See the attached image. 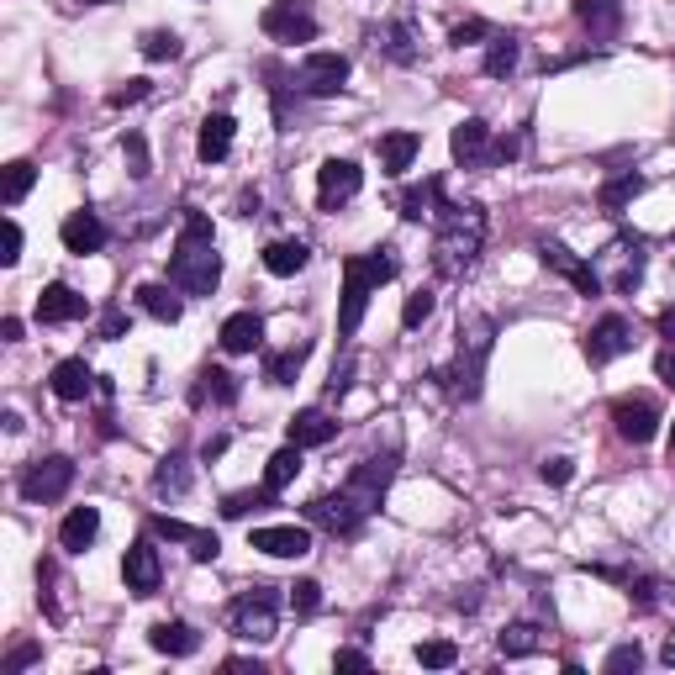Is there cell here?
<instances>
[{"label": "cell", "mask_w": 675, "mask_h": 675, "mask_svg": "<svg viewBox=\"0 0 675 675\" xmlns=\"http://www.w3.org/2000/svg\"><path fill=\"white\" fill-rule=\"evenodd\" d=\"M153 491H159V496H185V491H191V454H185V449H169V454L159 459Z\"/></svg>", "instance_id": "28"}, {"label": "cell", "mask_w": 675, "mask_h": 675, "mask_svg": "<svg viewBox=\"0 0 675 675\" xmlns=\"http://www.w3.org/2000/svg\"><path fill=\"white\" fill-rule=\"evenodd\" d=\"M671 459H675V428H671Z\"/></svg>", "instance_id": "60"}, {"label": "cell", "mask_w": 675, "mask_h": 675, "mask_svg": "<svg viewBox=\"0 0 675 675\" xmlns=\"http://www.w3.org/2000/svg\"><path fill=\"white\" fill-rule=\"evenodd\" d=\"M38 660H43V650H38V644H17V650L6 654V675L26 671V665H38Z\"/></svg>", "instance_id": "48"}, {"label": "cell", "mask_w": 675, "mask_h": 675, "mask_svg": "<svg viewBox=\"0 0 675 675\" xmlns=\"http://www.w3.org/2000/svg\"><path fill=\"white\" fill-rule=\"evenodd\" d=\"M333 438H338V417H328L322 407H307L290 417V443H301V449H322Z\"/></svg>", "instance_id": "25"}, {"label": "cell", "mask_w": 675, "mask_h": 675, "mask_svg": "<svg viewBox=\"0 0 675 675\" xmlns=\"http://www.w3.org/2000/svg\"><path fill=\"white\" fill-rule=\"evenodd\" d=\"M254 549L269 559H301L312 555V533L296 523H275V528H254Z\"/></svg>", "instance_id": "18"}, {"label": "cell", "mask_w": 675, "mask_h": 675, "mask_svg": "<svg viewBox=\"0 0 675 675\" xmlns=\"http://www.w3.org/2000/svg\"><path fill=\"white\" fill-rule=\"evenodd\" d=\"M0 233H6V254H0V265H17V259H22V227L6 217V227H0Z\"/></svg>", "instance_id": "49"}, {"label": "cell", "mask_w": 675, "mask_h": 675, "mask_svg": "<svg viewBox=\"0 0 675 675\" xmlns=\"http://www.w3.org/2000/svg\"><path fill=\"white\" fill-rule=\"evenodd\" d=\"M53 396H58V401H85V396H90V390H96V375H90V364L85 360H58L53 364Z\"/></svg>", "instance_id": "26"}, {"label": "cell", "mask_w": 675, "mask_h": 675, "mask_svg": "<svg viewBox=\"0 0 675 675\" xmlns=\"http://www.w3.org/2000/svg\"><path fill=\"white\" fill-rule=\"evenodd\" d=\"M69 485H74V459L49 454V459H38V464H26L22 496H26L32 506H49V502H58V496H64Z\"/></svg>", "instance_id": "9"}, {"label": "cell", "mask_w": 675, "mask_h": 675, "mask_svg": "<svg viewBox=\"0 0 675 675\" xmlns=\"http://www.w3.org/2000/svg\"><path fill=\"white\" fill-rule=\"evenodd\" d=\"M396 275V254L390 248H375V254H354L343 259V312H338V338L360 333L364 312H369V296Z\"/></svg>", "instance_id": "4"}, {"label": "cell", "mask_w": 675, "mask_h": 675, "mask_svg": "<svg viewBox=\"0 0 675 675\" xmlns=\"http://www.w3.org/2000/svg\"><path fill=\"white\" fill-rule=\"evenodd\" d=\"M121 580H127L132 597H153V591L164 586V565H159V549H153L148 538H138V544L127 549V559H121Z\"/></svg>", "instance_id": "15"}, {"label": "cell", "mask_w": 675, "mask_h": 675, "mask_svg": "<svg viewBox=\"0 0 675 675\" xmlns=\"http://www.w3.org/2000/svg\"><path fill=\"white\" fill-rule=\"evenodd\" d=\"M307 259H312V248L301 238H275L265 248V269L269 275H301L307 269Z\"/></svg>", "instance_id": "30"}, {"label": "cell", "mask_w": 675, "mask_h": 675, "mask_svg": "<svg viewBox=\"0 0 675 675\" xmlns=\"http://www.w3.org/2000/svg\"><path fill=\"white\" fill-rule=\"evenodd\" d=\"M628 349H633V328H628V317H602L591 333H586V360L591 364H612V360H623Z\"/></svg>", "instance_id": "17"}, {"label": "cell", "mask_w": 675, "mask_h": 675, "mask_svg": "<svg viewBox=\"0 0 675 675\" xmlns=\"http://www.w3.org/2000/svg\"><path fill=\"white\" fill-rule=\"evenodd\" d=\"M307 517H312L322 533H333V538H354V533L364 528V517H369V512H364V506L338 485V491H328V496L307 502Z\"/></svg>", "instance_id": "7"}, {"label": "cell", "mask_w": 675, "mask_h": 675, "mask_svg": "<svg viewBox=\"0 0 675 675\" xmlns=\"http://www.w3.org/2000/svg\"><path fill=\"white\" fill-rule=\"evenodd\" d=\"M449 153H454V164L464 169H491L496 164V143H491V127L481 117H464L449 132Z\"/></svg>", "instance_id": "12"}, {"label": "cell", "mask_w": 675, "mask_h": 675, "mask_svg": "<svg viewBox=\"0 0 675 675\" xmlns=\"http://www.w3.org/2000/svg\"><path fill=\"white\" fill-rule=\"evenodd\" d=\"M90 312L85 307V296L74 286H49L43 296H38V322H49V328H58V322H79V317Z\"/></svg>", "instance_id": "22"}, {"label": "cell", "mask_w": 675, "mask_h": 675, "mask_svg": "<svg viewBox=\"0 0 675 675\" xmlns=\"http://www.w3.org/2000/svg\"><path fill=\"white\" fill-rule=\"evenodd\" d=\"M570 475H576V464H570V459H549V464H544V481L549 485H565Z\"/></svg>", "instance_id": "54"}, {"label": "cell", "mask_w": 675, "mask_h": 675, "mask_svg": "<svg viewBox=\"0 0 675 675\" xmlns=\"http://www.w3.org/2000/svg\"><path fill=\"white\" fill-rule=\"evenodd\" d=\"M259 343H265V317L233 312L222 322V349H227V354H254Z\"/></svg>", "instance_id": "27"}, {"label": "cell", "mask_w": 675, "mask_h": 675, "mask_svg": "<svg viewBox=\"0 0 675 675\" xmlns=\"http://www.w3.org/2000/svg\"><path fill=\"white\" fill-rule=\"evenodd\" d=\"M433 317V290H411L407 307H401V328H422Z\"/></svg>", "instance_id": "45"}, {"label": "cell", "mask_w": 675, "mask_h": 675, "mask_svg": "<svg viewBox=\"0 0 675 675\" xmlns=\"http://www.w3.org/2000/svg\"><path fill=\"white\" fill-rule=\"evenodd\" d=\"M396 449L390 454H369V459H360L354 470H349V481H343V491L354 496V502L364 506V512H375V506L386 502V491H390V481H396Z\"/></svg>", "instance_id": "6"}, {"label": "cell", "mask_w": 675, "mask_h": 675, "mask_svg": "<svg viewBox=\"0 0 675 675\" xmlns=\"http://www.w3.org/2000/svg\"><path fill=\"white\" fill-rule=\"evenodd\" d=\"M217 280H222V254L212 243V222H206V212H185L174 259H169V286L185 290V296H212Z\"/></svg>", "instance_id": "1"}, {"label": "cell", "mask_w": 675, "mask_h": 675, "mask_svg": "<svg viewBox=\"0 0 675 675\" xmlns=\"http://www.w3.org/2000/svg\"><path fill=\"white\" fill-rule=\"evenodd\" d=\"M121 153H127V169H132L138 180H148V143H143V132H127V138H121Z\"/></svg>", "instance_id": "46"}, {"label": "cell", "mask_w": 675, "mask_h": 675, "mask_svg": "<svg viewBox=\"0 0 675 675\" xmlns=\"http://www.w3.org/2000/svg\"><path fill=\"white\" fill-rule=\"evenodd\" d=\"M612 428H618L623 443L644 449V443L660 433V411H654L650 396H618V401H612Z\"/></svg>", "instance_id": "10"}, {"label": "cell", "mask_w": 675, "mask_h": 675, "mask_svg": "<svg viewBox=\"0 0 675 675\" xmlns=\"http://www.w3.org/2000/svg\"><path fill=\"white\" fill-rule=\"evenodd\" d=\"M364 38L375 43V53H386L390 64H417V58H422V26L411 22V17H396V22L369 26Z\"/></svg>", "instance_id": "11"}, {"label": "cell", "mask_w": 675, "mask_h": 675, "mask_svg": "<svg viewBox=\"0 0 675 675\" xmlns=\"http://www.w3.org/2000/svg\"><path fill=\"white\" fill-rule=\"evenodd\" d=\"M296 475H301V443H286V449H275V454H269V464H265V491H275V496H280Z\"/></svg>", "instance_id": "34"}, {"label": "cell", "mask_w": 675, "mask_h": 675, "mask_svg": "<svg viewBox=\"0 0 675 675\" xmlns=\"http://www.w3.org/2000/svg\"><path fill=\"white\" fill-rule=\"evenodd\" d=\"M121 328H127V317L111 307V312H106V322H100V338H121Z\"/></svg>", "instance_id": "56"}, {"label": "cell", "mask_w": 675, "mask_h": 675, "mask_svg": "<svg viewBox=\"0 0 675 675\" xmlns=\"http://www.w3.org/2000/svg\"><path fill=\"white\" fill-rule=\"evenodd\" d=\"M222 671H233V675H265V665H259V660H227Z\"/></svg>", "instance_id": "57"}, {"label": "cell", "mask_w": 675, "mask_h": 675, "mask_svg": "<svg viewBox=\"0 0 675 675\" xmlns=\"http://www.w3.org/2000/svg\"><path fill=\"white\" fill-rule=\"evenodd\" d=\"M496 650H502L506 660H523V654H538V650H544V628H538V623H512V628H502Z\"/></svg>", "instance_id": "36"}, {"label": "cell", "mask_w": 675, "mask_h": 675, "mask_svg": "<svg viewBox=\"0 0 675 675\" xmlns=\"http://www.w3.org/2000/svg\"><path fill=\"white\" fill-rule=\"evenodd\" d=\"M307 354H312V343H296V349L269 354V360H265V381H269V386H296V381H301V369H307Z\"/></svg>", "instance_id": "31"}, {"label": "cell", "mask_w": 675, "mask_h": 675, "mask_svg": "<svg viewBox=\"0 0 675 675\" xmlns=\"http://www.w3.org/2000/svg\"><path fill=\"white\" fill-rule=\"evenodd\" d=\"M85 6H106V0H85Z\"/></svg>", "instance_id": "61"}, {"label": "cell", "mask_w": 675, "mask_h": 675, "mask_svg": "<svg viewBox=\"0 0 675 675\" xmlns=\"http://www.w3.org/2000/svg\"><path fill=\"white\" fill-rule=\"evenodd\" d=\"M491 349H496V322L485 312L464 317L459 322V349L454 360H449V369H438L433 381H443V390L454 396V401H475L485 386V364H491Z\"/></svg>", "instance_id": "3"}, {"label": "cell", "mask_w": 675, "mask_h": 675, "mask_svg": "<svg viewBox=\"0 0 675 675\" xmlns=\"http://www.w3.org/2000/svg\"><path fill=\"white\" fill-rule=\"evenodd\" d=\"M153 533H159V538H174V544H185L195 565H206V559L222 555L217 533H212V528H191V523H180V517H153Z\"/></svg>", "instance_id": "19"}, {"label": "cell", "mask_w": 675, "mask_h": 675, "mask_svg": "<svg viewBox=\"0 0 675 675\" xmlns=\"http://www.w3.org/2000/svg\"><path fill=\"white\" fill-rule=\"evenodd\" d=\"M233 132H238V121L227 117V111H212V117L201 121V138H195V153H201L206 164H222V159L233 153Z\"/></svg>", "instance_id": "24"}, {"label": "cell", "mask_w": 675, "mask_h": 675, "mask_svg": "<svg viewBox=\"0 0 675 675\" xmlns=\"http://www.w3.org/2000/svg\"><path fill=\"white\" fill-rule=\"evenodd\" d=\"M143 58L148 64H169V58H180V38H174V32H148Z\"/></svg>", "instance_id": "42"}, {"label": "cell", "mask_w": 675, "mask_h": 675, "mask_svg": "<svg viewBox=\"0 0 675 675\" xmlns=\"http://www.w3.org/2000/svg\"><path fill=\"white\" fill-rule=\"evenodd\" d=\"M58 238H64L69 254L85 259V254H100V248H106V222H100L96 212H69L64 227H58Z\"/></svg>", "instance_id": "21"}, {"label": "cell", "mask_w": 675, "mask_h": 675, "mask_svg": "<svg viewBox=\"0 0 675 675\" xmlns=\"http://www.w3.org/2000/svg\"><path fill=\"white\" fill-rule=\"evenodd\" d=\"M259 26H265L275 43H312L317 38V17L307 0H269Z\"/></svg>", "instance_id": "8"}, {"label": "cell", "mask_w": 675, "mask_h": 675, "mask_svg": "<svg viewBox=\"0 0 675 675\" xmlns=\"http://www.w3.org/2000/svg\"><path fill=\"white\" fill-rule=\"evenodd\" d=\"M438 212H443V180H422V185L401 191V217L407 222L438 217Z\"/></svg>", "instance_id": "29"}, {"label": "cell", "mask_w": 675, "mask_h": 675, "mask_svg": "<svg viewBox=\"0 0 675 675\" xmlns=\"http://www.w3.org/2000/svg\"><path fill=\"white\" fill-rule=\"evenodd\" d=\"M138 307H143L153 322H180V312H185V301H180L169 286H143L138 290Z\"/></svg>", "instance_id": "37"}, {"label": "cell", "mask_w": 675, "mask_h": 675, "mask_svg": "<svg viewBox=\"0 0 675 675\" xmlns=\"http://www.w3.org/2000/svg\"><path fill=\"white\" fill-rule=\"evenodd\" d=\"M538 259H544V269L565 275V280H570V286H576L580 296H602V275L586 265V259H576V254H570L565 243H549V238H544V243H538Z\"/></svg>", "instance_id": "16"}, {"label": "cell", "mask_w": 675, "mask_h": 675, "mask_svg": "<svg viewBox=\"0 0 675 675\" xmlns=\"http://www.w3.org/2000/svg\"><path fill=\"white\" fill-rule=\"evenodd\" d=\"M96 533H100L96 506H74L69 517L58 523V549H64V555H85V549L96 544Z\"/></svg>", "instance_id": "23"}, {"label": "cell", "mask_w": 675, "mask_h": 675, "mask_svg": "<svg viewBox=\"0 0 675 675\" xmlns=\"http://www.w3.org/2000/svg\"><path fill=\"white\" fill-rule=\"evenodd\" d=\"M227 618H233V633L243 644H269L275 628H280V591L275 586H254V591H243L233 602Z\"/></svg>", "instance_id": "5"}, {"label": "cell", "mask_w": 675, "mask_h": 675, "mask_svg": "<svg viewBox=\"0 0 675 675\" xmlns=\"http://www.w3.org/2000/svg\"><path fill=\"white\" fill-rule=\"evenodd\" d=\"M654 375H660V381H665V386L675 390V349H665V354L654 360Z\"/></svg>", "instance_id": "55"}, {"label": "cell", "mask_w": 675, "mask_h": 675, "mask_svg": "<svg viewBox=\"0 0 675 675\" xmlns=\"http://www.w3.org/2000/svg\"><path fill=\"white\" fill-rule=\"evenodd\" d=\"M660 338H671V343H675V307H665V312H660Z\"/></svg>", "instance_id": "58"}, {"label": "cell", "mask_w": 675, "mask_h": 675, "mask_svg": "<svg viewBox=\"0 0 675 675\" xmlns=\"http://www.w3.org/2000/svg\"><path fill=\"white\" fill-rule=\"evenodd\" d=\"M459 660V650L449 639H428V644H417V665H428V671H449Z\"/></svg>", "instance_id": "41"}, {"label": "cell", "mask_w": 675, "mask_h": 675, "mask_svg": "<svg viewBox=\"0 0 675 675\" xmlns=\"http://www.w3.org/2000/svg\"><path fill=\"white\" fill-rule=\"evenodd\" d=\"M290 607H296V618L322 612V586H317V580H296V586H290Z\"/></svg>", "instance_id": "44"}, {"label": "cell", "mask_w": 675, "mask_h": 675, "mask_svg": "<svg viewBox=\"0 0 675 675\" xmlns=\"http://www.w3.org/2000/svg\"><path fill=\"white\" fill-rule=\"evenodd\" d=\"M481 248H485V212L475 201H464V206L443 201V212H438V243H433L438 275H449V280L470 275L475 259H481Z\"/></svg>", "instance_id": "2"}, {"label": "cell", "mask_w": 675, "mask_h": 675, "mask_svg": "<svg viewBox=\"0 0 675 675\" xmlns=\"http://www.w3.org/2000/svg\"><path fill=\"white\" fill-rule=\"evenodd\" d=\"M639 191H644V174L623 169V174H612V180H607L597 201H602V212H612V217H618V212H628V206H633V195H639Z\"/></svg>", "instance_id": "35"}, {"label": "cell", "mask_w": 675, "mask_h": 675, "mask_svg": "<svg viewBox=\"0 0 675 675\" xmlns=\"http://www.w3.org/2000/svg\"><path fill=\"white\" fill-rule=\"evenodd\" d=\"M269 502H275V491H238V496L222 502V517H248V512H259Z\"/></svg>", "instance_id": "43"}, {"label": "cell", "mask_w": 675, "mask_h": 675, "mask_svg": "<svg viewBox=\"0 0 675 675\" xmlns=\"http://www.w3.org/2000/svg\"><path fill=\"white\" fill-rule=\"evenodd\" d=\"M333 671H369V654H364V650H338L333 654Z\"/></svg>", "instance_id": "53"}, {"label": "cell", "mask_w": 675, "mask_h": 675, "mask_svg": "<svg viewBox=\"0 0 675 675\" xmlns=\"http://www.w3.org/2000/svg\"><path fill=\"white\" fill-rule=\"evenodd\" d=\"M32 180H38V169H32V159H17V164H6V185H0V195H6V206H17L26 191H32Z\"/></svg>", "instance_id": "40"}, {"label": "cell", "mask_w": 675, "mask_h": 675, "mask_svg": "<svg viewBox=\"0 0 675 675\" xmlns=\"http://www.w3.org/2000/svg\"><path fill=\"white\" fill-rule=\"evenodd\" d=\"M0 338H6V343H17V338H22V322H17V317H6V322H0Z\"/></svg>", "instance_id": "59"}, {"label": "cell", "mask_w": 675, "mask_h": 675, "mask_svg": "<svg viewBox=\"0 0 675 675\" xmlns=\"http://www.w3.org/2000/svg\"><path fill=\"white\" fill-rule=\"evenodd\" d=\"M512 69H517V38L512 32H491V43H485V74L506 79Z\"/></svg>", "instance_id": "38"}, {"label": "cell", "mask_w": 675, "mask_h": 675, "mask_svg": "<svg viewBox=\"0 0 675 675\" xmlns=\"http://www.w3.org/2000/svg\"><path fill=\"white\" fill-rule=\"evenodd\" d=\"M639 665H644V650H639V644H618V650L607 654V675L639 671Z\"/></svg>", "instance_id": "47"}, {"label": "cell", "mask_w": 675, "mask_h": 675, "mask_svg": "<svg viewBox=\"0 0 675 675\" xmlns=\"http://www.w3.org/2000/svg\"><path fill=\"white\" fill-rule=\"evenodd\" d=\"M148 644H153L159 654H174V660H180V654H195V650H201V633H195L191 623H153Z\"/></svg>", "instance_id": "32"}, {"label": "cell", "mask_w": 675, "mask_h": 675, "mask_svg": "<svg viewBox=\"0 0 675 675\" xmlns=\"http://www.w3.org/2000/svg\"><path fill=\"white\" fill-rule=\"evenodd\" d=\"M296 79H301L307 96H338L349 85V58L343 53H307Z\"/></svg>", "instance_id": "14"}, {"label": "cell", "mask_w": 675, "mask_h": 675, "mask_svg": "<svg viewBox=\"0 0 675 675\" xmlns=\"http://www.w3.org/2000/svg\"><path fill=\"white\" fill-rule=\"evenodd\" d=\"M354 386V354L343 364H333V381H328V396H343V390Z\"/></svg>", "instance_id": "51"}, {"label": "cell", "mask_w": 675, "mask_h": 675, "mask_svg": "<svg viewBox=\"0 0 675 675\" xmlns=\"http://www.w3.org/2000/svg\"><path fill=\"white\" fill-rule=\"evenodd\" d=\"M475 38H491V26H485V22H459L454 32H449V43H454V49H464V43H475Z\"/></svg>", "instance_id": "50"}, {"label": "cell", "mask_w": 675, "mask_h": 675, "mask_svg": "<svg viewBox=\"0 0 675 675\" xmlns=\"http://www.w3.org/2000/svg\"><path fill=\"white\" fill-rule=\"evenodd\" d=\"M364 174L360 164H349V159H328V164L317 169V201H322V212H338V206H349L354 195H360Z\"/></svg>", "instance_id": "13"}, {"label": "cell", "mask_w": 675, "mask_h": 675, "mask_svg": "<svg viewBox=\"0 0 675 675\" xmlns=\"http://www.w3.org/2000/svg\"><path fill=\"white\" fill-rule=\"evenodd\" d=\"M417 148H422V138H417V132H386V138H381V169H386V174L411 169Z\"/></svg>", "instance_id": "33"}, {"label": "cell", "mask_w": 675, "mask_h": 675, "mask_svg": "<svg viewBox=\"0 0 675 675\" xmlns=\"http://www.w3.org/2000/svg\"><path fill=\"white\" fill-rule=\"evenodd\" d=\"M132 100H148V79H127L121 90H111V106H132Z\"/></svg>", "instance_id": "52"}, {"label": "cell", "mask_w": 675, "mask_h": 675, "mask_svg": "<svg viewBox=\"0 0 675 675\" xmlns=\"http://www.w3.org/2000/svg\"><path fill=\"white\" fill-rule=\"evenodd\" d=\"M576 17L591 32V43H612L623 32V0H576Z\"/></svg>", "instance_id": "20"}, {"label": "cell", "mask_w": 675, "mask_h": 675, "mask_svg": "<svg viewBox=\"0 0 675 675\" xmlns=\"http://www.w3.org/2000/svg\"><path fill=\"white\" fill-rule=\"evenodd\" d=\"M222 401V407H233L238 401V381L227 375V369H201V386H195V401Z\"/></svg>", "instance_id": "39"}]
</instances>
